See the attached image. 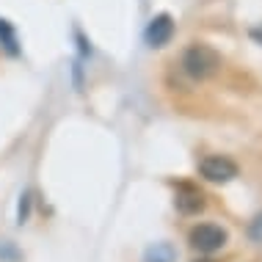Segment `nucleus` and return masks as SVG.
<instances>
[{
    "label": "nucleus",
    "instance_id": "nucleus-1",
    "mask_svg": "<svg viewBox=\"0 0 262 262\" xmlns=\"http://www.w3.org/2000/svg\"><path fill=\"white\" fill-rule=\"evenodd\" d=\"M182 69L193 80H210L221 69V55L210 45H190L185 55H182Z\"/></svg>",
    "mask_w": 262,
    "mask_h": 262
},
{
    "label": "nucleus",
    "instance_id": "nucleus-2",
    "mask_svg": "<svg viewBox=\"0 0 262 262\" xmlns=\"http://www.w3.org/2000/svg\"><path fill=\"white\" fill-rule=\"evenodd\" d=\"M190 246H193L196 251H204V254H212L218 249H224L226 246V229H221L218 224H199L190 229Z\"/></svg>",
    "mask_w": 262,
    "mask_h": 262
},
{
    "label": "nucleus",
    "instance_id": "nucleus-3",
    "mask_svg": "<svg viewBox=\"0 0 262 262\" xmlns=\"http://www.w3.org/2000/svg\"><path fill=\"white\" fill-rule=\"evenodd\" d=\"M199 174L210 182H229L237 177V163L229 158H221V155H210L199 163Z\"/></svg>",
    "mask_w": 262,
    "mask_h": 262
},
{
    "label": "nucleus",
    "instance_id": "nucleus-4",
    "mask_svg": "<svg viewBox=\"0 0 262 262\" xmlns=\"http://www.w3.org/2000/svg\"><path fill=\"white\" fill-rule=\"evenodd\" d=\"M174 207L182 215H196V212L204 210V193L193 185H180L174 196Z\"/></svg>",
    "mask_w": 262,
    "mask_h": 262
},
{
    "label": "nucleus",
    "instance_id": "nucleus-5",
    "mask_svg": "<svg viewBox=\"0 0 262 262\" xmlns=\"http://www.w3.org/2000/svg\"><path fill=\"white\" fill-rule=\"evenodd\" d=\"M146 45L149 47H163V45H168L174 36V23H171V17L168 14H158V17H152V23L146 25Z\"/></svg>",
    "mask_w": 262,
    "mask_h": 262
},
{
    "label": "nucleus",
    "instance_id": "nucleus-6",
    "mask_svg": "<svg viewBox=\"0 0 262 262\" xmlns=\"http://www.w3.org/2000/svg\"><path fill=\"white\" fill-rule=\"evenodd\" d=\"M174 259H177V251L171 243H155L144 254V262H174Z\"/></svg>",
    "mask_w": 262,
    "mask_h": 262
},
{
    "label": "nucleus",
    "instance_id": "nucleus-7",
    "mask_svg": "<svg viewBox=\"0 0 262 262\" xmlns=\"http://www.w3.org/2000/svg\"><path fill=\"white\" fill-rule=\"evenodd\" d=\"M0 45H3L11 55H17V36H14L11 25L6 23V19H0Z\"/></svg>",
    "mask_w": 262,
    "mask_h": 262
},
{
    "label": "nucleus",
    "instance_id": "nucleus-8",
    "mask_svg": "<svg viewBox=\"0 0 262 262\" xmlns=\"http://www.w3.org/2000/svg\"><path fill=\"white\" fill-rule=\"evenodd\" d=\"M17 259H19V251L11 243H0V262H17Z\"/></svg>",
    "mask_w": 262,
    "mask_h": 262
},
{
    "label": "nucleus",
    "instance_id": "nucleus-9",
    "mask_svg": "<svg viewBox=\"0 0 262 262\" xmlns=\"http://www.w3.org/2000/svg\"><path fill=\"white\" fill-rule=\"evenodd\" d=\"M28 212H31V196H23V202H19V224L28 221Z\"/></svg>",
    "mask_w": 262,
    "mask_h": 262
},
{
    "label": "nucleus",
    "instance_id": "nucleus-10",
    "mask_svg": "<svg viewBox=\"0 0 262 262\" xmlns=\"http://www.w3.org/2000/svg\"><path fill=\"white\" fill-rule=\"evenodd\" d=\"M251 39H254V41H259V45H262V25L251 28Z\"/></svg>",
    "mask_w": 262,
    "mask_h": 262
},
{
    "label": "nucleus",
    "instance_id": "nucleus-11",
    "mask_svg": "<svg viewBox=\"0 0 262 262\" xmlns=\"http://www.w3.org/2000/svg\"><path fill=\"white\" fill-rule=\"evenodd\" d=\"M196 262H212V259H196Z\"/></svg>",
    "mask_w": 262,
    "mask_h": 262
}]
</instances>
